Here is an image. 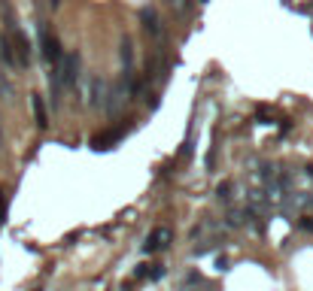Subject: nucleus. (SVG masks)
<instances>
[{"label": "nucleus", "instance_id": "nucleus-6", "mask_svg": "<svg viewBox=\"0 0 313 291\" xmlns=\"http://www.w3.org/2000/svg\"><path fill=\"white\" fill-rule=\"evenodd\" d=\"M137 276L140 279H146V276H149V279H161V276H164V267H161V264H140Z\"/></svg>", "mask_w": 313, "mask_h": 291}, {"label": "nucleus", "instance_id": "nucleus-4", "mask_svg": "<svg viewBox=\"0 0 313 291\" xmlns=\"http://www.w3.org/2000/svg\"><path fill=\"white\" fill-rule=\"evenodd\" d=\"M140 22H143V28L152 33L155 40H164V25H161V18H158V12L155 9H140Z\"/></svg>", "mask_w": 313, "mask_h": 291}, {"label": "nucleus", "instance_id": "nucleus-7", "mask_svg": "<svg viewBox=\"0 0 313 291\" xmlns=\"http://www.w3.org/2000/svg\"><path fill=\"white\" fill-rule=\"evenodd\" d=\"M104 79H91V91H88V106H98L104 103Z\"/></svg>", "mask_w": 313, "mask_h": 291}, {"label": "nucleus", "instance_id": "nucleus-5", "mask_svg": "<svg viewBox=\"0 0 313 291\" xmlns=\"http://www.w3.org/2000/svg\"><path fill=\"white\" fill-rule=\"evenodd\" d=\"M119 55H122V64H125V73H131V64H134V43L125 36L122 40V49H119Z\"/></svg>", "mask_w": 313, "mask_h": 291}, {"label": "nucleus", "instance_id": "nucleus-13", "mask_svg": "<svg viewBox=\"0 0 313 291\" xmlns=\"http://www.w3.org/2000/svg\"><path fill=\"white\" fill-rule=\"evenodd\" d=\"M122 291H134V288H131V285H125V288H122Z\"/></svg>", "mask_w": 313, "mask_h": 291}, {"label": "nucleus", "instance_id": "nucleus-9", "mask_svg": "<svg viewBox=\"0 0 313 291\" xmlns=\"http://www.w3.org/2000/svg\"><path fill=\"white\" fill-rule=\"evenodd\" d=\"M168 6H174V12H179V15H192L195 0H168Z\"/></svg>", "mask_w": 313, "mask_h": 291}, {"label": "nucleus", "instance_id": "nucleus-1", "mask_svg": "<svg viewBox=\"0 0 313 291\" xmlns=\"http://www.w3.org/2000/svg\"><path fill=\"white\" fill-rule=\"evenodd\" d=\"M52 70L58 73V79H61V85H64V88H73V85H76V79H79V55H73V52L64 55V58H61V64L52 67Z\"/></svg>", "mask_w": 313, "mask_h": 291}, {"label": "nucleus", "instance_id": "nucleus-12", "mask_svg": "<svg viewBox=\"0 0 313 291\" xmlns=\"http://www.w3.org/2000/svg\"><path fill=\"white\" fill-rule=\"evenodd\" d=\"M298 227H301V230H313V219H307V216H304V219L298 222Z\"/></svg>", "mask_w": 313, "mask_h": 291}, {"label": "nucleus", "instance_id": "nucleus-8", "mask_svg": "<svg viewBox=\"0 0 313 291\" xmlns=\"http://www.w3.org/2000/svg\"><path fill=\"white\" fill-rule=\"evenodd\" d=\"M34 115H36V125H40V128L49 125V119H46V106H43V97L40 94H34Z\"/></svg>", "mask_w": 313, "mask_h": 291}, {"label": "nucleus", "instance_id": "nucleus-3", "mask_svg": "<svg viewBox=\"0 0 313 291\" xmlns=\"http://www.w3.org/2000/svg\"><path fill=\"white\" fill-rule=\"evenodd\" d=\"M43 55H46V61L52 67L61 64V58H64V52H61V43H58V36L55 33H49V28H43Z\"/></svg>", "mask_w": 313, "mask_h": 291}, {"label": "nucleus", "instance_id": "nucleus-2", "mask_svg": "<svg viewBox=\"0 0 313 291\" xmlns=\"http://www.w3.org/2000/svg\"><path fill=\"white\" fill-rule=\"evenodd\" d=\"M171 243H174V230H171V227H155V230L146 237L143 252H146V255H152V252H164Z\"/></svg>", "mask_w": 313, "mask_h": 291}, {"label": "nucleus", "instance_id": "nucleus-11", "mask_svg": "<svg viewBox=\"0 0 313 291\" xmlns=\"http://www.w3.org/2000/svg\"><path fill=\"white\" fill-rule=\"evenodd\" d=\"M216 194H219V200H225V203H228V200H231V182H222V185L216 188Z\"/></svg>", "mask_w": 313, "mask_h": 291}, {"label": "nucleus", "instance_id": "nucleus-10", "mask_svg": "<svg viewBox=\"0 0 313 291\" xmlns=\"http://www.w3.org/2000/svg\"><path fill=\"white\" fill-rule=\"evenodd\" d=\"M0 97H6V100H15V85L0 73Z\"/></svg>", "mask_w": 313, "mask_h": 291}]
</instances>
